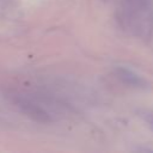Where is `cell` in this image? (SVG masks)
<instances>
[{"mask_svg": "<svg viewBox=\"0 0 153 153\" xmlns=\"http://www.w3.org/2000/svg\"><path fill=\"white\" fill-rule=\"evenodd\" d=\"M16 104L24 114H26L29 117H31L32 120H35L37 122H41V123L51 122L49 114L47 111H44L42 108H39L37 104H35L27 99H24V98H17Z\"/></svg>", "mask_w": 153, "mask_h": 153, "instance_id": "6da1fadb", "label": "cell"}, {"mask_svg": "<svg viewBox=\"0 0 153 153\" xmlns=\"http://www.w3.org/2000/svg\"><path fill=\"white\" fill-rule=\"evenodd\" d=\"M116 74H117V78L120 80H122L124 84L131 86V87H136V88H140V90H148L149 88V82L140 76L139 74H136L135 72L130 71V69H127V68H117L116 69Z\"/></svg>", "mask_w": 153, "mask_h": 153, "instance_id": "7a4b0ae2", "label": "cell"}, {"mask_svg": "<svg viewBox=\"0 0 153 153\" xmlns=\"http://www.w3.org/2000/svg\"><path fill=\"white\" fill-rule=\"evenodd\" d=\"M140 116L146 121V123L153 129V112L151 111H142L140 112Z\"/></svg>", "mask_w": 153, "mask_h": 153, "instance_id": "3957f363", "label": "cell"}]
</instances>
